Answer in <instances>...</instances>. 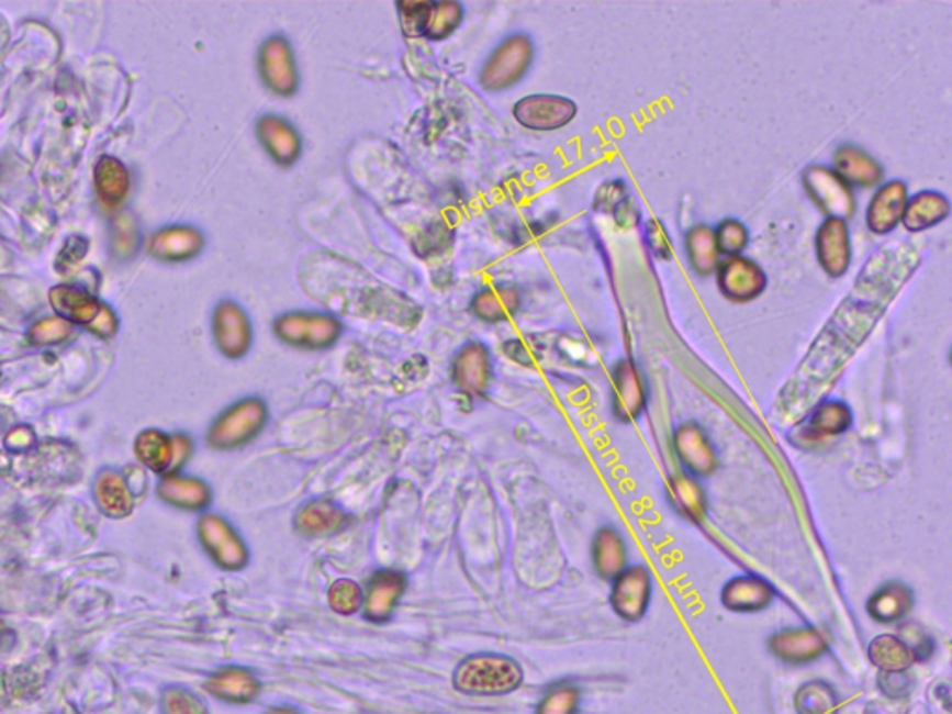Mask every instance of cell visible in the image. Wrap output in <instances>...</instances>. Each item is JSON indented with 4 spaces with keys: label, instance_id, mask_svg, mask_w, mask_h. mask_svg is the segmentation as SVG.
I'll list each match as a JSON object with an SVG mask.
<instances>
[{
    "label": "cell",
    "instance_id": "obj_14",
    "mask_svg": "<svg viewBox=\"0 0 952 714\" xmlns=\"http://www.w3.org/2000/svg\"><path fill=\"white\" fill-rule=\"evenodd\" d=\"M492 354L479 341H471L456 352L450 376L456 389L468 399L484 397L492 382Z\"/></svg>",
    "mask_w": 952,
    "mask_h": 714
},
{
    "label": "cell",
    "instance_id": "obj_17",
    "mask_svg": "<svg viewBox=\"0 0 952 714\" xmlns=\"http://www.w3.org/2000/svg\"><path fill=\"white\" fill-rule=\"evenodd\" d=\"M817 259L830 278H843L852 263V243L847 220L826 219L815 236Z\"/></svg>",
    "mask_w": 952,
    "mask_h": 714
},
{
    "label": "cell",
    "instance_id": "obj_24",
    "mask_svg": "<svg viewBox=\"0 0 952 714\" xmlns=\"http://www.w3.org/2000/svg\"><path fill=\"white\" fill-rule=\"evenodd\" d=\"M850 188H873L884 181V170L876 158L862 147L841 146L833 153V168Z\"/></svg>",
    "mask_w": 952,
    "mask_h": 714
},
{
    "label": "cell",
    "instance_id": "obj_28",
    "mask_svg": "<svg viewBox=\"0 0 952 714\" xmlns=\"http://www.w3.org/2000/svg\"><path fill=\"white\" fill-rule=\"evenodd\" d=\"M519 303V292L512 285H490L474 294L471 311L480 321L497 324L516 315Z\"/></svg>",
    "mask_w": 952,
    "mask_h": 714
},
{
    "label": "cell",
    "instance_id": "obj_40",
    "mask_svg": "<svg viewBox=\"0 0 952 714\" xmlns=\"http://www.w3.org/2000/svg\"><path fill=\"white\" fill-rule=\"evenodd\" d=\"M713 231H715L718 254L724 255V257H735V255L742 254L750 243V233L739 220H723Z\"/></svg>",
    "mask_w": 952,
    "mask_h": 714
},
{
    "label": "cell",
    "instance_id": "obj_37",
    "mask_svg": "<svg viewBox=\"0 0 952 714\" xmlns=\"http://www.w3.org/2000/svg\"><path fill=\"white\" fill-rule=\"evenodd\" d=\"M798 714H833L838 707L836 692L826 683H807L796 694Z\"/></svg>",
    "mask_w": 952,
    "mask_h": 714
},
{
    "label": "cell",
    "instance_id": "obj_13",
    "mask_svg": "<svg viewBox=\"0 0 952 714\" xmlns=\"http://www.w3.org/2000/svg\"><path fill=\"white\" fill-rule=\"evenodd\" d=\"M716 281L724 297L731 302L747 303L763 294L766 274L758 263L742 255L724 257L716 267Z\"/></svg>",
    "mask_w": 952,
    "mask_h": 714
},
{
    "label": "cell",
    "instance_id": "obj_35",
    "mask_svg": "<svg viewBox=\"0 0 952 714\" xmlns=\"http://www.w3.org/2000/svg\"><path fill=\"white\" fill-rule=\"evenodd\" d=\"M463 21V8L460 2H430L428 21H426L425 37L432 42H441L452 36Z\"/></svg>",
    "mask_w": 952,
    "mask_h": 714
},
{
    "label": "cell",
    "instance_id": "obj_6",
    "mask_svg": "<svg viewBox=\"0 0 952 714\" xmlns=\"http://www.w3.org/2000/svg\"><path fill=\"white\" fill-rule=\"evenodd\" d=\"M802 182L813 203L819 207L828 219L847 220L854 214V192L831 168L813 164L802 174Z\"/></svg>",
    "mask_w": 952,
    "mask_h": 714
},
{
    "label": "cell",
    "instance_id": "obj_27",
    "mask_svg": "<svg viewBox=\"0 0 952 714\" xmlns=\"http://www.w3.org/2000/svg\"><path fill=\"white\" fill-rule=\"evenodd\" d=\"M852 410L841 400H826L813 406L804 424V436L809 442H822L843 436L852 426Z\"/></svg>",
    "mask_w": 952,
    "mask_h": 714
},
{
    "label": "cell",
    "instance_id": "obj_9",
    "mask_svg": "<svg viewBox=\"0 0 952 714\" xmlns=\"http://www.w3.org/2000/svg\"><path fill=\"white\" fill-rule=\"evenodd\" d=\"M200 539L209 557L225 571H243L249 564L248 544L220 515H206L200 523Z\"/></svg>",
    "mask_w": 952,
    "mask_h": 714
},
{
    "label": "cell",
    "instance_id": "obj_33",
    "mask_svg": "<svg viewBox=\"0 0 952 714\" xmlns=\"http://www.w3.org/2000/svg\"><path fill=\"white\" fill-rule=\"evenodd\" d=\"M685 248L692 268L699 276H710L716 272L720 263V254L716 248L715 231L709 225L698 224L686 231Z\"/></svg>",
    "mask_w": 952,
    "mask_h": 714
},
{
    "label": "cell",
    "instance_id": "obj_2",
    "mask_svg": "<svg viewBox=\"0 0 952 714\" xmlns=\"http://www.w3.org/2000/svg\"><path fill=\"white\" fill-rule=\"evenodd\" d=\"M523 668L503 654H477L456 666L452 684L468 696H504L519 689Z\"/></svg>",
    "mask_w": 952,
    "mask_h": 714
},
{
    "label": "cell",
    "instance_id": "obj_25",
    "mask_svg": "<svg viewBox=\"0 0 952 714\" xmlns=\"http://www.w3.org/2000/svg\"><path fill=\"white\" fill-rule=\"evenodd\" d=\"M203 235L192 225H171L158 231L149 243V252L157 259L168 263H182L194 259L203 249Z\"/></svg>",
    "mask_w": 952,
    "mask_h": 714
},
{
    "label": "cell",
    "instance_id": "obj_16",
    "mask_svg": "<svg viewBox=\"0 0 952 714\" xmlns=\"http://www.w3.org/2000/svg\"><path fill=\"white\" fill-rule=\"evenodd\" d=\"M255 134L268 157L281 168H291L302 157V136L296 127L281 115L267 114L259 118L255 123Z\"/></svg>",
    "mask_w": 952,
    "mask_h": 714
},
{
    "label": "cell",
    "instance_id": "obj_7",
    "mask_svg": "<svg viewBox=\"0 0 952 714\" xmlns=\"http://www.w3.org/2000/svg\"><path fill=\"white\" fill-rule=\"evenodd\" d=\"M257 69L262 85L267 86V90L272 91L273 96L291 98L296 93L300 74L291 43L287 42L285 37L272 36L262 43L257 56Z\"/></svg>",
    "mask_w": 952,
    "mask_h": 714
},
{
    "label": "cell",
    "instance_id": "obj_43",
    "mask_svg": "<svg viewBox=\"0 0 952 714\" xmlns=\"http://www.w3.org/2000/svg\"><path fill=\"white\" fill-rule=\"evenodd\" d=\"M625 201H627V188H625L624 182L616 179V181L605 182L597 190L594 209L595 211L613 212L614 214L619 205H624Z\"/></svg>",
    "mask_w": 952,
    "mask_h": 714
},
{
    "label": "cell",
    "instance_id": "obj_3",
    "mask_svg": "<svg viewBox=\"0 0 952 714\" xmlns=\"http://www.w3.org/2000/svg\"><path fill=\"white\" fill-rule=\"evenodd\" d=\"M267 402L257 397H248L235 402L224 413H220L209 431V445L219 450H238L248 447L267 428Z\"/></svg>",
    "mask_w": 952,
    "mask_h": 714
},
{
    "label": "cell",
    "instance_id": "obj_26",
    "mask_svg": "<svg viewBox=\"0 0 952 714\" xmlns=\"http://www.w3.org/2000/svg\"><path fill=\"white\" fill-rule=\"evenodd\" d=\"M949 216H951V201L945 194L936 190H921L916 196H911L906 203L900 224L910 233H921L943 224Z\"/></svg>",
    "mask_w": 952,
    "mask_h": 714
},
{
    "label": "cell",
    "instance_id": "obj_46",
    "mask_svg": "<svg viewBox=\"0 0 952 714\" xmlns=\"http://www.w3.org/2000/svg\"><path fill=\"white\" fill-rule=\"evenodd\" d=\"M173 713L206 714V711L195 698L189 696V694H181V696L173 700Z\"/></svg>",
    "mask_w": 952,
    "mask_h": 714
},
{
    "label": "cell",
    "instance_id": "obj_42",
    "mask_svg": "<svg viewBox=\"0 0 952 714\" xmlns=\"http://www.w3.org/2000/svg\"><path fill=\"white\" fill-rule=\"evenodd\" d=\"M399 18H401L402 31L410 37H425L426 21H428V8L430 2H399Z\"/></svg>",
    "mask_w": 952,
    "mask_h": 714
},
{
    "label": "cell",
    "instance_id": "obj_39",
    "mask_svg": "<svg viewBox=\"0 0 952 714\" xmlns=\"http://www.w3.org/2000/svg\"><path fill=\"white\" fill-rule=\"evenodd\" d=\"M581 694L573 684H555L541 698L536 714H575Z\"/></svg>",
    "mask_w": 952,
    "mask_h": 714
},
{
    "label": "cell",
    "instance_id": "obj_20",
    "mask_svg": "<svg viewBox=\"0 0 952 714\" xmlns=\"http://www.w3.org/2000/svg\"><path fill=\"white\" fill-rule=\"evenodd\" d=\"M769 649L787 665H807L828 651V640L813 627H787L769 638Z\"/></svg>",
    "mask_w": 952,
    "mask_h": 714
},
{
    "label": "cell",
    "instance_id": "obj_31",
    "mask_svg": "<svg viewBox=\"0 0 952 714\" xmlns=\"http://www.w3.org/2000/svg\"><path fill=\"white\" fill-rule=\"evenodd\" d=\"M668 499L675 512H680L685 520L692 523H702L707 514V497L705 490L699 484L698 479H694L686 472L675 475L668 482Z\"/></svg>",
    "mask_w": 952,
    "mask_h": 714
},
{
    "label": "cell",
    "instance_id": "obj_10",
    "mask_svg": "<svg viewBox=\"0 0 952 714\" xmlns=\"http://www.w3.org/2000/svg\"><path fill=\"white\" fill-rule=\"evenodd\" d=\"M576 112L579 109L575 101L562 96H551V93L527 96L519 99L512 110V114L522 127L541 131V133L564 129L575 120Z\"/></svg>",
    "mask_w": 952,
    "mask_h": 714
},
{
    "label": "cell",
    "instance_id": "obj_11",
    "mask_svg": "<svg viewBox=\"0 0 952 714\" xmlns=\"http://www.w3.org/2000/svg\"><path fill=\"white\" fill-rule=\"evenodd\" d=\"M407 590L406 573L399 569H378L363 588V617L370 624H388Z\"/></svg>",
    "mask_w": 952,
    "mask_h": 714
},
{
    "label": "cell",
    "instance_id": "obj_38",
    "mask_svg": "<svg viewBox=\"0 0 952 714\" xmlns=\"http://www.w3.org/2000/svg\"><path fill=\"white\" fill-rule=\"evenodd\" d=\"M328 605L339 616H354L363 606V587L354 579H337L328 588Z\"/></svg>",
    "mask_w": 952,
    "mask_h": 714
},
{
    "label": "cell",
    "instance_id": "obj_32",
    "mask_svg": "<svg viewBox=\"0 0 952 714\" xmlns=\"http://www.w3.org/2000/svg\"><path fill=\"white\" fill-rule=\"evenodd\" d=\"M869 660L882 673L908 672L917 659L910 646L895 635H878L871 640L867 649Z\"/></svg>",
    "mask_w": 952,
    "mask_h": 714
},
{
    "label": "cell",
    "instance_id": "obj_19",
    "mask_svg": "<svg viewBox=\"0 0 952 714\" xmlns=\"http://www.w3.org/2000/svg\"><path fill=\"white\" fill-rule=\"evenodd\" d=\"M646 410L642 375L632 359H619L613 369V413L619 423H632Z\"/></svg>",
    "mask_w": 952,
    "mask_h": 714
},
{
    "label": "cell",
    "instance_id": "obj_15",
    "mask_svg": "<svg viewBox=\"0 0 952 714\" xmlns=\"http://www.w3.org/2000/svg\"><path fill=\"white\" fill-rule=\"evenodd\" d=\"M673 450L686 475L694 479L710 477L718 469L715 447L698 423L681 424L673 432Z\"/></svg>",
    "mask_w": 952,
    "mask_h": 714
},
{
    "label": "cell",
    "instance_id": "obj_41",
    "mask_svg": "<svg viewBox=\"0 0 952 714\" xmlns=\"http://www.w3.org/2000/svg\"><path fill=\"white\" fill-rule=\"evenodd\" d=\"M170 499L184 509L203 510L211 504L213 493L201 480L181 479L171 482Z\"/></svg>",
    "mask_w": 952,
    "mask_h": 714
},
{
    "label": "cell",
    "instance_id": "obj_23",
    "mask_svg": "<svg viewBox=\"0 0 952 714\" xmlns=\"http://www.w3.org/2000/svg\"><path fill=\"white\" fill-rule=\"evenodd\" d=\"M774 588L769 582L753 576L733 577L723 588V605L737 614L763 612L774 603Z\"/></svg>",
    "mask_w": 952,
    "mask_h": 714
},
{
    "label": "cell",
    "instance_id": "obj_29",
    "mask_svg": "<svg viewBox=\"0 0 952 714\" xmlns=\"http://www.w3.org/2000/svg\"><path fill=\"white\" fill-rule=\"evenodd\" d=\"M914 606V592L904 582L892 581L869 598L867 614L880 625L897 624Z\"/></svg>",
    "mask_w": 952,
    "mask_h": 714
},
{
    "label": "cell",
    "instance_id": "obj_22",
    "mask_svg": "<svg viewBox=\"0 0 952 714\" xmlns=\"http://www.w3.org/2000/svg\"><path fill=\"white\" fill-rule=\"evenodd\" d=\"M206 690L225 703L248 705L261 694V679L244 666H225L206 681Z\"/></svg>",
    "mask_w": 952,
    "mask_h": 714
},
{
    "label": "cell",
    "instance_id": "obj_12",
    "mask_svg": "<svg viewBox=\"0 0 952 714\" xmlns=\"http://www.w3.org/2000/svg\"><path fill=\"white\" fill-rule=\"evenodd\" d=\"M213 337L222 356L243 359L254 343L251 322L237 302L222 300L214 309Z\"/></svg>",
    "mask_w": 952,
    "mask_h": 714
},
{
    "label": "cell",
    "instance_id": "obj_1",
    "mask_svg": "<svg viewBox=\"0 0 952 714\" xmlns=\"http://www.w3.org/2000/svg\"><path fill=\"white\" fill-rule=\"evenodd\" d=\"M919 265L921 254L908 243L886 244L867 260L852 291L839 303L782 389L776 406L780 417L800 419L815 406L817 397L867 341Z\"/></svg>",
    "mask_w": 952,
    "mask_h": 714
},
{
    "label": "cell",
    "instance_id": "obj_30",
    "mask_svg": "<svg viewBox=\"0 0 952 714\" xmlns=\"http://www.w3.org/2000/svg\"><path fill=\"white\" fill-rule=\"evenodd\" d=\"M592 562L603 581H614L627 568V547L621 534L614 527H603L592 542Z\"/></svg>",
    "mask_w": 952,
    "mask_h": 714
},
{
    "label": "cell",
    "instance_id": "obj_36",
    "mask_svg": "<svg viewBox=\"0 0 952 714\" xmlns=\"http://www.w3.org/2000/svg\"><path fill=\"white\" fill-rule=\"evenodd\" d=\"M96 185L104 203L115 205L125 198L128 190V174L115 158H103L96 170Z\"/></svg>",
    "mask_w": 952,
    "mask_h": 714
},
{
    "label": "cell",
    "instance_id": "obj_21",
    "mask_svg": "<svg viewBox=\"0 0 952 714\" xmlns=\"http://www.w3.org/2000/svg\"><path fill=\"white\" fill-rule=\"evenodd\" d=\"M350 525V515L329 499H313L294 515V531L305 538H329Z\"/></svg>",
    "mask_w": 952,
    "mask_h": 714
},
{
    "label": "cell",
    "instance_id": "obj_44",
    "mask_svg": "<svg viewBox=\"0 0 952 714\" xmlns=\"http://www.w3.org/2000/svg\"><path fill=\"white\" fill-rule=\"evenodd\" d=\"M643 235H646L648 248L651 249V254L656 255L657 259H672V244H670V238H668L667 230L662 227L659 220L646 222Z\"/></svg>",
    "mask_w": 952,
    "mask_h": 714
},
{
    "label": "cell",
    "instance_id": "obj_34",
    "mask_svg": "<svg viewBox=\"0 0 952 714\" xmlns=\"http://www.w3.org/2000/svg\"><path fill=\"white\" fill-rule=\"evenodd\" d=\"M51 303H53V308L58 313L69 316V319H74L77 322L93 321L103 311V309L99 308L96 298H91L90 294H86V292L79 291V289H74V287H66V285L53 289V292H51Z\"/></svg>",
    "mask_w": 952,
    "mask_h": 714
},
{
    "label": "cell",
    "instance_id": "obj_18",
    "mask_svg": "<svg viewBox=\"0 0 952 714\" xmlns=\"http://www.w3.org/2000/svg\"><path fill=\"white\" fill-rule=\"evenodd\" d=\"M910 200L908 185L900 179L882 182L869 201L865 222L874 235H889L903 222L906 203Z\"/></svg>",
    "mask_w": 952,
    "mask_h": 714
},
{
    "label": "cell",
    "instance_id": "obj_47",
    "mask_svg": "<svg viewBox=\"0 0 952 714\" xmlns=\"http://www.w3.org/2000/svg\"><path fill=\"white\" fill-rule=\"evenodd\" d=\"M265 714H302L296 709L287 707V705H280V707L268 709Z\"/></svg>",
    "mask_w": 952,
    "mask_h": 714
},
{
    "label": "cell",
    "instance_id": "obj_4",
    "mask_svg": "<svg viewBox=\"0 0 952 714\" xmlns=\"http://www.w3.org/2000/svg\"><path fill=\"white\" fill-rule=\"evenodd\" d=\"M273 335L298 350H328L343 335V322L329 313L292 311L278 316L272 324Z\"/></svg>",
    "mask_w": 952,
    "mask_h": 714
},
{
    "label": "cell",
    "instance_id": "obj_5",
    "mask_svg": "<svg viewBox=\"0 0 952 714\" xmlns=\"http://www.w3.org/2000/svg\"><path fill=\"white\" fill-rule=\"evenodd\" d=\"M534 45L527 34H512L488 58L480 71L485 91H504L517 85L533 64Z\"/></svg>",
    "mask_w": 952,
    "mask_h": 714
},
{
    "label": "cell",
    "instance_id": "obj_8",
    "mask_svg": "<svg viewBox=\"0 0 952 714\" xmlns=\"http://www.w3.org/2000/svg\"><path fill=\"white\" fill-rule=\"evenodd\" d=\"M653 598V577L642 564L625 568L613 581L611 606L624 622L637 624L646 614Z\"/></svg>",
    "mask_w": 952,
    "mask_h": 714
},
{
    "label": "cell",
    "instance_id": "obj_45",
    "mask_svg": "<svg viewBox=\"0 0 952 714\" xmlns=\"http://www.w3.org/2000/svg\"><path fill=\"white\" fill-rule=\"evenodd\" d=\"M904 631L908 633V636L903 638V640L910 646L917 660L928 659L930 655L934 654V642H932L930 636L925 635V633H922L921 629H917V627H908V629Z\"/></svg>",
    "mask_w": 952,
    "mask_h": 714
}]
</instances>
